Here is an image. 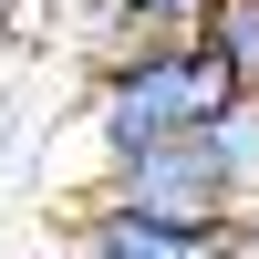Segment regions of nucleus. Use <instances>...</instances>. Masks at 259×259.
I'll list each match as a JSON object with an SVG mask.
<instances>
[{
    "instance_id": "f03ea898",
    "label": "nucleus",
    "mask_w": 259,
    "mask_h": 259,
    "mask_svg": "<svg viewBox=\"0 0 259 259\" xmlns=\"http://www.w3.org/2000/svg\"><path fill=\"white\" fill-rule=\"evenodd\" d=\"M94 197L145 207V218H187V228H228V218H239V187H228V166H218L207 135H177V145H145V156L104 166Z\"/></svg>"
},
{
    "instance_id": "39448f33",
    "label": "nucleus",
    "mask_w": 259,
    "mask_h": 259,
    "mask_svg": "<svg viewBox=\"0 0 259 259\" xmlns=\"http://www.w3.org/2000/svg\"><path fill=\"white\" fill-rule=\"evenodd\" d=\"M207 52L239 73V94H259V0H218L207 11Z\"/></svg>"
},
{
    "instance_id": "7ed1b4c3",
    "label": "nucleus",
    "mask_w": 259,
    "mask_h": 259,
    "mask_svg": "<svg viewBox=\"0 0 259 259\" xmlns=\"http://www.w3.org/2000/svg\"><path fill=\"white\" fill-rule=\"evenodd\" d=\"M73 259H228V228H187V218H145V207L83 197L73 207Z\"/></svg>"
},
{
    "instance_id": "20e7f679",
    "label": "nucleus",
    "mask_w": 259,
    "mask_h": 259,
    "mask_svg": "<svg viewBox=\"0 0 259 259\" xmlns=\"http://www.w3.org/2000/svg\"><path fill=\"white\" fill-rule=\"evenodd\" d=\"M207 145H218L228 187H239V207H259V94H239L218 124H207Z\"/></svg>"
},
{
    "instance_id": "f257e3e1",
    "label": "nucleus",
    "mask_w": 259,
    "mask_h": 259,
    "mask_svg": "<svg viewBox=\"0 0 259 259\" xmlns=\"http://www.w3.org/2000/svg\"><path fill=\"white\" fill-rule=\"evenodd\" d=\"M228 104H239V73H228L207 41H177V52L114 62V73L83 83V135H94V156H104V166H124V156H145V145L207 135Z\"/></svg>"
},
{
    "instance_id": "423d86ee",
    "label": "nucleus",
    "mask_w": 259,
    "mask_h": 259,
    "mask_svg": "<svg viewBox=\"0 0 259 259\" xmlns=\"http://www.w3.org/2000/svg\"><path fill=\"white\" fill-rule=\"evenodd\" d=\"M228 259H259V207H239V218H228Z\"/></svg>"
},
{
    "instance_id": "0eeeda50",
    "label": "nucleus",
    "mask_w": 259,
    "mask_h": 259,
    "mask_svg": "<svg viewBox=\"0 0 259 259\" xmlns=\"http://www.w3.org/2000/svg\"><path fill=\"white\" fill-rule=\"evenodd\" d=\"M0 11H21V0H0Z\"/></svg>"
}]
</instances>
